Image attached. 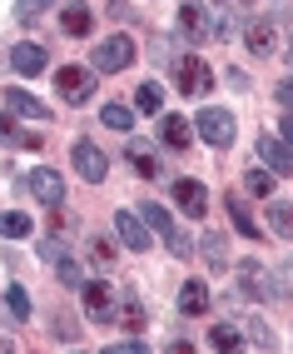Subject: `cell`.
Segmentation results:
<instances>
[{
  "mask_svg": "<svg viewBox=\"0 0 293 354\" xmlns=\"http://www.w3.org/2000/svg\"><path fill=\"white\" fill-rule=\"evenodd\" d=\"M194 135L204 140V145H234V135H239V125H234V115L229 110H219V105H204L199 115H194Z\"/></svg>",
  "mask_w": 293,
  "mask_h": 354,
  "instance_id": "cell-1",
  "label": "cell"
},
{
  "mask_svg": "<svg viewBox=\"0 0 293 354\" xmlns=\"http://www.w3.org/2000/svg\"><path fill=\"white\" fill-rule=\"evenodd\" d=\"M134 40L130 35H110V40H100L94 45V70H105V75H119V70H130L134 65Z\"/></svg>",
  "mask_w": 293,
  "mask_h": 354,
  "instance_id": "cell-2",
  "label": "cell"
},
{
  "mask_svg": "<svg viewBox=\"0 0 293 354\" xmlns=\"http://www.w3.org/2000/svg\"><path fill=\"white\" fill-rule=\"evenodd\" d=\"M70 165H75V175L85 185H100L110 175V160H105V150L94 145V140H75V145H70Z\"/></svg>",
  "mask_w": 293,
  "mask_h": 354,
  "instance_id": "cell-3",
  "label": "cell"
},
{
  "mask_svg": "<svg viewBox=\"0 0 293 354\" xmlns=\"http://www.w3.org/2000/svg\"><path fill=\"white\" fill-rule=\"evenodd\" d=\"M55 85H60V100H65V105H85V100L94 95V70H85V65H60V70H55Z\"/></svg>",
  "mask_w": 293,
  "mask_h": 354,
  "instance_id": "cell-4",
  "label": "cell"
},
{
  "mask_svg": "<svg viewBox=\"0 0 293 354\" xmlns=\"http://www.w3.org/2000/svg\"><path fill=\"white\" fill-rule=\"evenodd\" d=\"M139 220L150 225L164 245H169V254H179V259H184V254L194 250V245H189V234H179V230H174V220H169V209H164V205H144V209H139Z\"/></svg>",
  "mask_w": 293,
  "mask_h": 354,
  "instance_id": "cell-5",
  "label": "cell"
},
{
  "mask_svg": "<svg viewBox=\"0 0 293 354\" xmlns=\"http://www.w3.org/2000/svg\"><path fill=\"white\" fill-rule=\"evenodd\" d=\"M30 195H35V205L60 209L65 205V175L50 170V165H35V170H30Z\"/></svg>",
  "mask_w": 293,
  "mask_h": 354,
  "instance_id": "cell-6",
  "label": "cell"
},
{
  "mask_svg": "<svg viewBox=\"0 0 293 354\" xmlns=\"http://www.w3.org/2000/svg\"><path fill=\"white\" fill-rule=\"evenodd\" d=\"M179 90H184V95H209V90H214V70L199 55H184L179 60Z\"/></svg>",
  "mask_w": 293,
  "mask_h": 354,
  "instance_id": "cell-7",
  "label": "cell"
},
{
  "mask_svg": "<svg viewBox=\"0 0 293 354\" xmlns=\"http://www.w3.org/2000/svg\"><path fill=\"white\" fill-rule=\"evenodd\" d=\"M85 310H90V319L114 324V290H110V279H85Z\"/></svg>",
  "mask_w": 293,
  "mask_h": 354,
  "instance_id": "cell-8",
  "label": "cell"
},
{
  "mask_svg": "<svg viewBox=\"0 0 293 354\" xmlns=\"http://www.w3.org/2000/svg\"><path fill=\"white\" fill-rule=\"evenodd\" d=\"M114 234H119V245H130V250H150V225L139 215H130V209H114Z\"/></svg>",
  "mask_w": 293,
  "mask_h": 354,
  "instance_id": "cell-9",
  "label": "cell"
},
{
  "mask_svg": "<svg viewBox=\"0 0 293 354\" xmlns=\"http://www.w3.org/2000/svg\"><path fill=\"white\" fill-rule=\"evenodd\" d=\"M259 160L268 165V170H274V175H293V150L283 145V140H274V135H259Z\"/></svg>",
  "mask_w": 293,
  "mask_h": 354,
  "instance_id": "cell-10",
  "label": "cell"
},
{
  "mask_svg": "<svg viewBox=\"0 0 293 354\" xmlns=\"http://www.w3.org/2000/svg\"><path fill=\"white\" fill-rule=\"evenodd\" d=\"M6 105H10V115H26V120H50V105L35 100L30 90H20V85H6Z\"/></svg>",
  "mask_w": 293,
  "mask_h": 354,
  "instance_id": "cell-11",
  "label": "cell"
},
{
  "mask_svg": "<svg viewBox=\"0 0 293 354\" xmlns=\"http://www.w3.org/2000/svg\"><path fill=\"white\" fill-rule=\"evenodd\" d=\"M174 205L184 209L189 220H199L204 209H209V190H204L199 180H179V185H174Z\"/></svg>",
  "mask_w": 293,
  "mask_h": 354,
  "instance_id": "cell-12",
  "label": "cell"
},
{
  "mask_svg": "<svg viewBox=\"0 0 293 354\" xmlns=\"http://www.w3.org/2000/svg\"><path fill=\"white\" fill-rule=\"evenodd\" d=\"M243 40H249L254 55H274L279 50V30L268 26V20H249V26H243Z\"/></svg>",
  "mask_w": 293,
  "mask_h": 354,
  "instance_id": "cell-13",
  "label": "cell"
},
{
  "mask_svg": "<svg viewBox=\"0 0 293 354\" xmlns=\"http://www.w3.org/2000/svg\"><path fill=\"white\" fill-rule=\"evenodd\" d=\"M10 65H15V75H40V70H45V45H35V40L15 45V50H10Z\"/></svg>",
  "mask_w": 293,
  "mask_h": 354,
  "instance_id": "cell-14",
  "label": "cell"
},
{
  "mask_svg": "<svg viewBox=\"0 0 293 354\" xmlns=\"http://www.w3.org/2000/svg\"><path fill=\"white\" fill-rule=\"evenodd\" d=\"M239 279H243V295H249V299H268V285H274V274H268L259 259L239 265Z\"/></svg>",
  "mask_w": 293,
  "mask_h": 354,
  "instance_id": "cell-15",
  "label": "cell"
},
{
  "mask_svg": "<svg viewBox=\"0 0 293 354\" xmlns=\"http://www.w3.org/2000/svg\"><path fill=\"white\" fill-rule=\"evenodd\" d=\"M0 145H10V150H40V135L20 130L15 115H0Z\"/></svg>",
  "mask_w": 293,
  "mask_h": 354,
  "instance_id": "cell-16",
  "label": "cell"
},
{
  "mask_svg": "<svg viewBox=\"0 0 293 354\" xmlns=\"http://www.w3.org/2000/svg\"><path fill=\"white\" fill-rule=\"evenodd\" d=\"M159 135H164V145H169V150H189L194 125L184 120V115H164V120H159Z\"/></svg>",
  "mask_w": 293,
  "mask_h": 354,
  "instance_id": "cell-17",
  "label": "cell"
},
{
  "mask_svg": "<svg viewBox=\"0 0 293 354\" xmlns=\"http://www.w3.org/2000/svg\"><path fill=\"white\" fill-rule=\"evenodd\" d=\"M209 310V285L204 279H184L179 290V315H204Z\"/></svg>",
  "mask_w": 293,
  "mask_h": 354,
  "instance_id": "cell-18",
  "label": "cell"
},
{
  "mask_svg": "<svg viewBox=\"0 0 293 354\" xmlns=\"http://www.w3.org/2000/svg\"><path fill=\"white\" fill-rule=\"evenodd\" d=\"M60 26H65V35H90V30H94V15H90V6L70 0V6L60 10Z\"/></svg>",
  "mask_w": 293,
  "mask_h": 354,
  "instance_id": "cell-19",
  "label": "cell"
},
{
  "mask_svg": "<svg viewBox=\"0 0 293 354\" xmlns=\"http://www.w3.org/2000/svg\"><path fill=\"white\" fill-rule=\"evenodd\" d=\"M268 230L283 234V240H293V205H283V200L268 195Z\"/></svg>",
  "mask_w": 293,
  "mask_h": 354,
  "instance_id": "cell-20",
  "label": "cell"
},
{
  "mask_svg": "<svg viewBox=\"0 0 293 354\" xmlns=\"http://www.w3.org/2000/svg\"><path fill=\"white\" fill-rule=\"evenodd\" d=\"M114 324H119V329H130V335H139V329H144V304H139L134 295H125V304L114 310Z\"/></svg>",
  "mask_w": 293,
  "mask_h": 354,
  "instance_id": "cell-21",
  "label": "cell"
},
{
  "mask_svg": "<svg viewBox=\"0 0 293 354\" xmlns=\"http://www.w3.org/2000/svg\"><path fill=\"white\" fill-rule=\"evenodd\" d=\"M130 160H134V170H139V175H150V180L159 175V155L144 145V140H130Z\"/></svg>",
  "mask_w": 293,
  "mask_h": 354,
  "instance_id": "cell-22",
  "label": "cell"
},
{
  "mask_svg": "<svg viewBox=\"0 0 293 354\" xmlns=\"http://www.w3.org/2000/svg\"><path fill=\"white\" fill-rule=\"evenodd\" d=\"M0 234H6V240H30V215L6 209V215H0Z\"/></svg>",
  "mask_w": 293,
  "mask_h": 354,
  "instance_id": "cell-23",
  "label": "cell"
},
{
  "mask_svg": "<svg viewBox=\"0 0 293 354\" xmlns=\"http://www.w3.org/2000/svg\"><path fill=\"white\" fill-rule=\"evenodd\" d=\"M199 245H204V259H209V270H229V250H224L229 240H224V234H204Z\"/></svg>",
  "mask_w": 293,
  "mask_h": 354,
  "instance_id": "cell-24",
  "label": "cell"
},
{
  "mask_svg": "<svg viewBox=\"0 0 293 354\" xmlns=\"http://www.w3.org/2000/svg\"><path fill=\"white\" fill-rule=\"evenodd\" d=\"M224 205H229V220H234V230L243 234V240H259V234H263V230H259V225L249 220V209H243L239 200H224Z\"/></svg>",
  "mask_w": 293,
  "mask_h": 354,
  "instance_id": "cell-25",
  "label": "cell"
},
{
  "mask_svg": "<svg viewBox=\"0 0 293 354\" xmlns=\"http://www.w3.org/2000/svg\"><path fill=\"white\" fill-rule=\"evenodd\" d=\"M134 105H139L144 115H159V110H164V90H159V85H150V80H144V85L134 90Z\"/></svg>",
  "mask_w": 293,
  "mask_h": 354,
  "instance_id": "cell-26",
  "label": "cell"
},
{
  "mask_svg": "<svg viewBox=\"0 0 293 354\" xmlns=\"http://www.w3.org/2000/svg\"><path fill=\"white\" fill-rule=\"evenodd\" d=\"M209 344H214V349H239V344H243V329L224 319V324H214V335H209Z\"/></svg>",
  "mask_w": 293,
  "mask_h": 354,
  "instance_id": "cell-27",
  "label": "cell"
},
{
  "mask_svg": "<svg viewBox=\"0 0 293 354\" xmlns=\"http://www.w3.org/2000/svg\"><path fill=\"white\" fill-rule=\"evenodd\" d=\"M243 185H249V195H274V185H279V175L274 170H249V175H243Z\"/></svg>",
  "mask_w": 293,
  "mask_h": 354,
  "instance_id": "cell-28",
  "label": "cell"
},
{
  "mask_svg": "<svg viewBox=\"0 0 293 354\" xmlns=\"http://www.w3.org/2000/svg\"><path fill=\"white\" fill-rule=\"evenodd\" d=\"M6 310H10L15 319H30V295H26V285H10V290H6Z\"/></svg>",
  "mask_w": 293,
  "mask_h": 354,
  "instance_id": "cell-29",
  "label": "cell"
},
{
  "mask_svg": "<svg viewBox=\"0 0 293 354\" xmlns=\"http://www.w3.org/2000/svg\"><path fill=\"white\" fill-rule=\"evenodd\" d=\"M100 125H110V130H130L134 115H130L125 105H105V110H100Z\"/></svg>",
  "mask_w": 293,
  "mask_h": 354,
  "instance_id": "cell-30",
  "label": "cell"
},
{
  "mask_svg": "<svg viewBox=\"0 0 293 354\" xmlns=\"http://www.w3.org/2000/svg\"><path fill=\"white\" fill-rule=\"evenodd\" d=\"M55 270H60V279H65V285H80V290H85V274H80V265H75V259H65V254H60V259H55Z\"/></svg>",
  "mask_w": 293,
  "mask_h": 354,
  "instance_id": "cell-31",
  "label": "cell"
},
{
  "mask_svg": "<svg viewBox=\"0 0 293 354\" xmlns=\"http://www.w3.org/2000/svg\"><path fill=\"white\" fill-rule=\"evenodd\" d=\"M274 100H279V110H293V75L274 85Z\"/></svg>",
  "mask_w": 293,
  "mask_h": 354,
  "instance_id": "cell-32",
  "label": "cell"
},
{
  "mask_svg": "<svg viewBox=\"0 0 293 354\" xmlns=\"http://www.w3.org/2000/svg\"><path fill=\"white\" fill-rule=\"evenodd\" d=\"M249 339H254L259 349H274V329H263V324H254V319H249Z\"/></svg>",
  "mask_w": 293,
  "mask_h": 354,
  "instance_id": "cell-33",
  "label": "cell"
},
{
  "mask_svg": "<svg viewBox=\"0 0 293 354\" xmlns=\"http://www.w3.org/2000/svg\"><path fill=\"white\" fill-rule=\"evenodd\" d=\"M45 6H50V0H20V6H15V15H20V20H30V15H40Z\"/></svg>",
  "mask_w": 293,
  "mask_h": 354,
  "instance_id": "cell-34",
  "label": "cell"
},
{
  "mask_svg": "<svg viewBox=\"0 0 293 354\" xmlns=\"http://www.w3.org/2000/svg\"><path fill=\"white\" fill-rule=\"evenodd\" d=\"M279 135H283V145L293 150V110H283V120H279Z\"/></svg>",
  "mask_w": 293,
  "mask_h": 354,
  "instance_id": "cell-35",
  "label": "cell"
},
{
  "mask_svg": "<svg viewBox=\"0 0 293 354\" xmlns=\"http://www.w3.org/2000/svg\"><path fill=\"white\" fill-rule=\"evenodd\" d=\"M114 354H144V339H119Z\"/></svg>",
  "mask_w": 293,
  "mask_h": 354,
  "instance_id": "cell-36",
  "label": "cell"
},
{
  "mask_svg": "<svg viewBox=\"0 0 293 354\" xmlns=\"http://www.w3.org/2000/svg\"><path fill=\"white\" fill-rule=\"evenodd\" d=\"M94 259H105V265H110V259H114V250H110V240H94Z\"/></svg>",
  "mask_w": 293,
  "mask_h": 354,
  "instance_id": "cell-37",
  "label": "cell"
},
{
  "mask_svg": "<svg viewBox=\"0 0 293 354\" xmlns=\"http://www.w3.org/2000/svg\"><path fill=\"white\" fill-rule=\"evenodd\" d=\"M239 6H254V0H239Z\"/></svg>",
  "mask_w": 293,
  "mask_h": 354,
  "instance_id": "cell-38",
  "label": "cell"
}]
</instances>
